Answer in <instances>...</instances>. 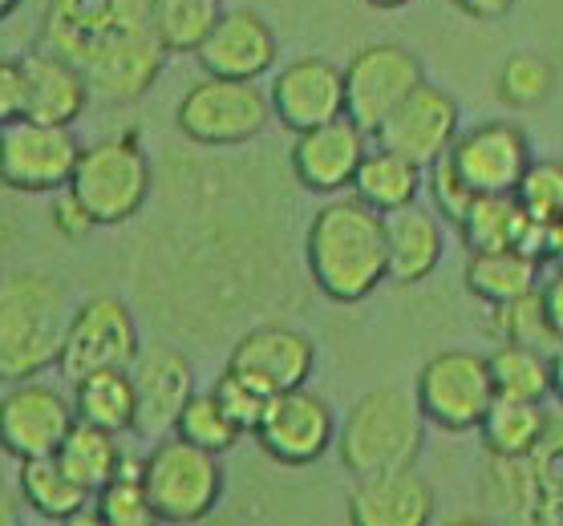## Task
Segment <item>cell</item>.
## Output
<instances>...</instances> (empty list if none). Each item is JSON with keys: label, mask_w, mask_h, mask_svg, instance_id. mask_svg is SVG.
Masks as SVG:
<instances>
[{"label": "cell", "mask_w": 563, "mask_h": 526, "mask_svg": "<svg viewBox=\"0 0 563 526\" xmlns=\"http://www.w3.org/2000/svg\"><path fill=\"white\" fill-rule=\"evenodd\" d=\"M41 45L69 57L93 98L110 105L142 102L170 57L154 37L146 0H49Z\"/></svg>", "instance_id": "cell-1"}, {"label": "cell", "mask_w": 563, "mask_h": 526, "mask_svg": "<svg viewBox=\"0 0 563 526\" xmlns=\"http://www.w3.org/2000/svg\"><path fill=\"white\" fill-rule=\"evenodd\" d=\"M305 264L333 304H361L389 280L385 215L357 194H333L308 223Z\"/></svg>", "instance_id": "cell-2"}, {"label": "cell", "mask_w": 563, "mask_h": 526, "mask_svg": "<svg viewBox=\"0 0 563 526\" xmlns=\"http://www.w3.org/2000/svg\"><path fill=\"white\" fill-rule=\"evenodd\" d=\"M74 304L49 271L0 276V381H29L57 365Z\"/></svg>", "instance_id": "cell-3"}, {"label": "cell", "mask_w": 563, "mask_h": 526, "mask_svg": "<svg viewBox=\"0 0 563 526\" xmlns=\"http://www.w3.org/2000/svg\"><path fill=\"white\" fill-rule=\"evenodd\" d=\"M426 425L418 393L369 389L349 405L336 429V458L353 478L413 470L426 449Z\"/></svg>", "instance_id": "cell-4"}, {"label": "cell", "mask_w": 563, "mask_h": 526, "mask_svg": "<svg viewBox=\"0 0 563 526\" xmlns=\"http://www.w3.org/2000/svg\"><path fill=\"white\" fill-rule=\"evenodd\" d=\"M154 187L151 158L142 150L139 134H114L93 146H81L69 191L86 203L98 227H122L139 219Z\"/></svg>", "instance_id": "cell-5"}, {"label": "cell", "mask_w": 563, "mask_h": 526, "mask_svg": "<svg viewBox=\"0 0 563 526\" xmlns=\"http://www.w3.org/2000/svg\"><path fill=\"white\" fill-rule=\"evenodd\" d=\"M142 482L154 502L158 523L187 526L211 518L223 499V466L219 454L191 446L187 437H158L142 458Z\"/></svg>", "instance_id": "cell-6"}, {"label": "cell", "mask_w": 563, "mask_h": 526, "mask_svg": "<svg viewBox=\"0 0 563 526\" xmlns=\"http://www.w3.org/2000/svg\"><path fill=\"white\" fill-rule=\"evenodd\" d=\"M268 122H276V114H272V98L268 90H260V81L216 78V74L195 81L175 110V126L183 138L207 146V150L247 146L268 130Z\"/></svg>", "instance_id": "cell-7"}, {"label": "cell", "mask_w": 563, "mask_h": 526, "mask_svg": "<svg viewBox=\"0 0 563 526\" xmlns=\"http://www.w3.org/2000/svg\"><path fill=\"white\" fill-rule=\"evenodd\" d=\"M418 405H422L426 422L446 429V434H471L483 425L495 393V377H490V360L474 348H442L426 360L418 372Z\"/></svg>", "instance_id": "cell-8"}, {"label": "cell", "mask_w": 563, "mask_h": 526, "mask_svg": "<svg viewBox=\"0 0 563 526\" xmlns=\"http://www.w3.org/2000/svg\"><path fill=\"white\" fill-rule=\"evenodd\" d=\"M81 158L74 126L16 117L0 126V187L16 194H57L69 187Z\"/></svg>", "instance_id": "cell-9"}, {"label": "cell", "mask_w": 563, "mask_h": 526, "mask_svg": "<svg viewBox=\"0 0 563 526\" xmlns=\"http://www.w3.org/2000/svg\"><path fill=\"white\" fill-rule=\"evenodd\" d=\"M142 348L139 321L126 300L118 295H90L77 304L65 328V345L57 357V369L65 381H81L102 369H130Z\"/></svg>", "instance_id": "cell-10"}, {"label": "cell", "mask_w": 563, "mask_h": 526, "mask_svg": "<svg viewBox=\"0 0 563 526\" xmlns=\"http://www.w3.org/2000/svg\"><path fill=\"white\" fill-rule=\"evenodd\" d=\"M426 81L422 57L397 41H377L349 57L345 65V114L365 134H377L385 117Z\"/></svg>", "instance_id": "cell-11"}, {"label": "cell", "mask_w": 563, "mask_h": 526, "mask_svg": "<svg viewBox=\"0 0 563 526\" xmlns=\"http://www.w3.org/2000/svg\"><path fill=\"white\" fill-rule=\"evenodd\" d=\"M74 425V398L37 377L13 381L9 393H0V454H9L13 462L53 458Z\"/></svg>", "instance_id": "cell-12"}, {"label": "cell", "mask_w": 563, "mask_h": 526, "mask_svg": "<svg viewBox=\"0 0 563 526\" xmlns=\"http://www.w3.org/2000/svg\"><path fill=\"white\" fill-rule=\"evenodd\" d=\"M336 413L333 405L312 393L308 385L284 389L268 401V410L256 425V441L272 462L312 466L336 446Z\"/></svg>", "instance_id": "cell-13"}, {"label": "cell", "mask_w": 563, "mask_h": 526, "mask_svg": "<svg viewBox=\"0 0 563 526\" xmlns=\"http://www.w3.org/2000/svg\"><path fill=\"white\" fill-rule=\"evenodd\" d=\"M446 158L474 194H511L519 191L527 167L536 163V150L519 122L483 117L474 126H462Z\"/></svg>", "instance_id": "cell-14"}, {"label": "cell", "mask_w": 563, "mask_h": 526, "mask_svg": "<svg viewBox=\"0 0 563 526\" xmlns=\"http://www.w3.org/2000/svg\"><path fill=\"white\" fill-rule=\"evenodd\" d=\"M130 377H134V393H139V422H134V434L139 437H158L175 434V422L179 413L187 410V401L195 398V365L183 348L167 345V340H154V345H142L134 365H130Z\"/></svg>", "instance_id": "cell-15"}, {"label": "cell", "mask_w": 563, "mask_h": 526, "mask_svg": "<svg viewBox=\"0 0 563 526\" xmlns=\"http://www.w3.org/2000/svg\"><path fill=\"white\" fill-rule=\"evenodd\" d=\"M272 114L284 130H312L324 126L333 117L345 114V69L333 65L320 53H305L292 57L288 65L276 69V78L268 86Z\"/></svg>", "instance_id": "cell-16"}, {"label": "cell", "mask_w": 563, "mask_h": 526, "mask_svg": "<svg viewBox=\"0 0 563 526\" xmlns=\"http://www.w3.org/2000/svg\"><path fill=\"white\" fill-rule=\"evenodd\" d=\"M369 155V134L353 122L349 114L324 122V126L300 130L292 138L288 163H292L296 182L308 194H341L353 191L361 163Z\"/></svg>", "instance_id": "cell-17"}, {"label": "cell", "mask_w": 563, "mask_h": 526, "mask_svg": "<svg viewBox=\"0 0 563 526\" xmlns=\"http://www.w3.org/2000/svg\"><path fill=\"white\" fill-rule=\"evenodd\" d=\"M462 134V110L442 86L422 81L418 90L385 117V126L373 134L377 146H389L397 155L413 158L418 167H430L450 155L454 138Z\"/></svg>", "instance_id": "cell-18"}, {"label": "cell", "mask_w": 563, "mask_h": 526, "mask_svg": "<svg viewBox=\"0 0 563 526\" xmlns=\"http://www.w3.org/2000/svg\"><path fill=\"white\" fill-rule=\"evenodd\" d=\"M228 369L244 372L247 381H256L264 393L276 398L284 389L308 385L317 369V345L292 324H256L231 345Z\"/></svg>", "instance_id": "cell-19"}, {"label": "cell", "mask_w": 563, "mask_h": 526, "mask_svg": "<svg viewBox=\"0 0 563 526\" xmlns=\"http://www.w3.org/2000/svg\"><path fill=\"white\" fill-rule=\"evenodd\" d=\"M195 57L203 65V74L260 81L268 69H276L280 45L256 9H223Z\"/></svg>", "instance_id": "cell-20"}, {"label": "cell", "mask_w": 563, "mask_h": 526, "mask_svg": "<svg viewBox=\"0 0 563 526\" xmlns=\"http://www.w3.org/2000/svg\"><path fill=\"white\" fill-rule=\"evenodd\" d=\"M434 490L418 470L357 478L349 494V523L353 526H426L434 518Z\"/></svg>", "instance_id": "cell-21"}, {"label": "cell", "mask_w": 563, "mask_h": 526, "mask_svg": "<svg viewBox=\"0 0 563 526\" xmlns=\"http://www.w3.org/2000/svg\"><path fill=\"white\" fill-rule=\"evenodd\" d=\"M446 219L434 206L410 203L385 215V239H389V280L422 283L430 280L446 256Z\"/></svg>", "instance_id": "cell-22"}, {"label": "cell", "mask_w": 563, "mask_h": 526, "mask_svg": "<svg viewBox=\"0 0 563 526\" xmlns=\"http://www.w3.org/2000/svg\"><path fill=\"white\" fill-rule=\"evenodd\" d=\"M29 74V110L25 117L33 122H49V126H74L77 117L90 105V81L69 57L53 53L41 45L37 53L25 57Z\"/></svg>", "instance_id": "cell-23"}, {"label": "cell", "mask_w": 563, "mask_h": 526, "mask_svg": "<svg viewBox=\"0 0 563 526\" xmlns=\"http://www.w3.org/2000/svg\"><path fill=\"white\" fill-rule=\"evenodd\" d=\"M16 494H21V506H29L45 523H77L93 506V494L86 486H77L57 458L21 462Z\"/></svg>", "instance_id": "cell-24"}, {"label": "cell", "mask_w": 563, "mask_h": 526, "mask_svg": "<svg viewBox=\"0 0 563 526\" xmlns=\"http://www.w3.org/2000/svg\"><path fill=\"white\" fill-rule=\"evenodd\" d=\"M543 264L536 256H527L523 247H495V251H471L462 280L471 288L474 300L483 304H507L515 295H527L539 288Z\"/></svg>", "instance_id": "cell-25"}, {"label": "cell", "mask_w": 563, "mask_h": 526, "mask_svg": "<svg viewBox=\"0 0 563 526\" xmlns=\"http://www.w3.org/2000/svg\"><path fill=\"white\" fill-rule=\"evenodd\" d=\"M422 191H426V167H418L413 158L397 155L389 146H369V155H365L357 179H353V194L365 199L369 206H377L382 215L418 203Z\"/></svg>", "instance_id": "cell-26"}, {"label": "cell", "mask_w": 563, "mask_h": 526, "mask_svg": "<svg viewBox=\"0 0 563 526\" xmlns=\"http://www.w3.org/2000/svg\"><path fill=\"white\" fill-rule=\"evenodd\" d=\"M74 410L77 422H90L110 434H134L139 422V393L130 369H102L74 381Z\"/></svg>", "instance_id": "cell-27"}, {"label": "cell", "mask_w": 563, "mask_h": 526, "mask_svg": "<svg viewBox=\"0 0 563 526\" xmlns=\"http://www.w3.org/2000/svg\"><path fill=\"white\" fill-rule=\"evenodd\" d=\"M536 219L527 215L519 194H474L466 215L459 219V235L466 251H495V247H523Z\"/></svg>", "instance_id": "cell-28"}, {"label": "cell", "mask_w": 563, "mask_h": 526, "mask_svg": "<svg viewBox=\"0 0 563 526\" xmlns=\"http://www.w3.org/2000/svg\"><path fill=\"white\" fill-rule=\"evenodd\" d=\"M548 429L551 417L543 413V401L523 398H495L483 425H478L490 458H531L539 441L548 437Z\"/></svg>", "instance_id": "cell-29"}, {"label": "cell", "mask_w": 563, "mask_h": 526, "mask_svg": "<svg viewBox=\"0 0 563 526\" xmlns=\"http://www.w3.org/2000/svg\"><path fill=\"white\" fill-rule=\"evenodd\" d=\"M53 458L65 466V474L74 478L77 486H86L90 494H98L110 478L122 474L126 449L118 446V434H110V429H98V425H90V422H77Z\"/></svg>", "instance_id": "cell-30"}, {"label": "cell", "mask_w": 563, "mask_h": 526, "mask_svg": "<svg viewBox=\"0 0 563 526\" xmlns=\"http://www.w3.org/2000/svg\"><path fill=\"white\" fill-rule=\"evenodd\" d=\"M146 9H151V29L163 41V49L170 57H183V53H199L211 25L223 13V0H146Z\"/></svg>", "instance_id": "cell-31"}, {"label": "cell", "mask_w": 563, "mask_h": 526, "mask_svg": "<svg viewBox=\"0 0 563 526\" xmlns=\"http://www.w3.org/2000/svg\"><path fill=\"white\" fill-rule=\"evenodd\" d=\"M490 377L499 398H523V401H548L551 398V352L531 345H507L490 352Z\"/></svg>", "instance_id": "cell-32"}, {"label": "cell", "mask_w": 563, "mask_h": 526, "mask_svg": "<svg viewBox=\"0 0 563 526\" xmlns=\"http://www.w3.org/2000/svg\"><path fill=\"white\" fill-rule=\"evenodd\" d=\"M490 333L507 340V345H531V348H543V352H555L563 345L555 328H551L548 312H543V295L527 292V295H515L507 304H490Z\"/></svg>", "instance_id": "cell-33"}, {"label": "cell", "mask_w": 563, "mask_h": 526, "mask_svg": "<svg viewBox=\"0 0 563 526\" xmlns=\"http://www.w3.org/2000/svg\"><path fill=\"white\" fill-rule=\"evenodd\" d=\"M93 511H98V523L106 526H154L158 514H154V502L146 494V482H142V462H126L122 474L110 478L98 494H93Z\"/></svg>", "instance_id": "cell-34"}, {"label": "cell", "mask_w": 563, "mask_h": 526, "mask_svg": "<svg viewBox=\"0 0 563 526\" xmlns=\"http://www.w3.org/2000/svg\"><path fill=\"white\" fill-rule=\"evenodd\" d=\"M175 434L187 437L191 446L223 458V454H231V449L240 446L244 429L231 422L228 413H223V405L216 401V393L207 389V393H195V398L187 401V410H183L179 422H175Z\"/></svg>", "instance_id": "cell-35"}, {"label": "cell", "mask_w": 563, "mask_h": 526, "mask_svg": "<svg viewBox=\"0 0 563 526\" xmlns=\"http://www.w3.org/2000/svg\"><path fill=\"white\" fill-rule=\"evenodd\" d=\"M495 90L511 110H536L555 90V69L539 53H511L495 74Z\"/></svg>", "instance_id": "cell-36"}, {"label": "cell", "mask_w": 563, "mask_h": 526, "mask_svg": "<svg viewBox=\"0 0 563 526\" xmlns=\"http://www.w3.org/2000/svg\"><path fill=\"white\" fill-rule=\"evenodd\" d=\"M531 470H536V511L531 518L539 523H563V429L551 425L548 437L539 441L531 454Z\"/></svg>", "instance_id": "cell-37"}, {"label": "cell", "mask_w": 563, "mask_h": 526, "mask_svg": "<svg viewBox=\"0 0 563 526\" xmlns=\"http://www.w3.org/2000/svg\"><path fill=\"white\" fill-rule=\"evenodd\" d=\"M515 194L536 223L563 219V158H536Z\"/></svg>", "instance_id": "cell-38"}, {"label": "cell", "mask_w": 563, "mask_h": 526, "mask_svg": "<svg viewBox=\"0 0 563 526\" xmlns=\"http://www.w3.org/2000/svg\"><path fill=\"white\" fill-rule=\"evenodd\" d=\"M211 393H216V401L223 405V413H228L231 422L240 425L244 434H256L260 417H264V410H268V401H272V393H264L256 381H247L244 372H235V369L219 372Z\"/></svg>", "instance_id": "cell-39"}, {"label": "cell", "mask_w": 563, "mask_h": 526, "mask_svg": "<svg viewBox=\"0 0 563 526\" xmlns=\"http://www.w3.org/2000/svg\"><path fill=\"white\" fill-rule=\"evenodd\" d=\"M426 191H430V206H434L446 223H454V227H459V219L466 215V206L474 203V191L466 187V179L454 170L450 158H438V163L426 167Z\"/></svg>", "instance_id": "cell-40"}, {"label": "cell", "mask_w": 563, "mask_h": 526, "mask_svg": "<svg viewBox=\"0 0 563 526\" xmlns=\"http://www.w3.org/2000/svg\"><path fill=\"white\" fill-rule=\"evenodd\" d=\"M49 215H53V232L62 235L65 244H86V239L98 232V219L86 211V203H81V199H77L69 187L53 194V211H49Z\"/></svg>", "instance_id": "cell-41"}, {"label": "cell", "mask_w": 563, "mask_h": 526, "mask_svg": "<svg viewBox=\"0 0 563 526\" xmlns=\"http://www.w3.org/2000/svg\"><path fill=\"white\" fill-rule=\"evenodd\" d=\"M29 110V74L25 57H0V126H9Z\"/></svg>", "instance_id": "cell-42"}, {"label": "cell", "mask_w": 563, "mask_h": 526, "mask_svg": "<svg viewBox=\"0 0 563 526\" xmlns=\"http://www.w3.org/2000/svg\"><path fill=\"white\" fill-rule=\"evenodd\" d=\"M539 295H543V312H548L551 328L563 340V268H551L548 280H539Z\"/></svg>", "instance_id": "cell-43"}, {"label": "cell", "mask_w": 563, "mask_h": 526, "mask_svg": "<svg viewBox=\"0 0 563 526\" xmlns=\"http://www.w3.org/2000/svg\"><path fill=\"white\" fill-rule=\"evenodd\" d=\"M454 9H462L474 21H499L515 9V0H450Z\"/></svg>", "instance_id": "cell-44"}, {"label": "cell", "mask_w": 563, "mask_h": 526, "mask_svg": "<svg viewBox=\"0 0 563 526\" xmlns=\"http://www.w3.org/2000/svg\"><path fill=\"white\" fill-rule=\"evenodd\" d=\"M543 264L548 268H563V219L548 223V232H543Z\"/></svg>", "instance_id": "cell-45"}, {"label": "cell", "mask_w": 563, "mask_h": 526, "mask_svg": "<svg viewBox=\"0 0 563 526\" xmlns=\"http://www.w3.org/2000/svg\"><path fill=\"white\" fill-rule=\"evenodd\" d=\"M551 398L560 401V410H563V345L551 352Z\"/></svg>", "instance_id": "cell-46"}, {"label": "cell", "mask_w": 563, "mask_h": 526, "mask_svg": "<svg viewBox=\"0 0 563 526\" xmlns=\"http://www.w3.org/2000/svg\"><path fill=\"white\" fill-rule=\"evenodd\" d=\"M16 499H21V494H16ZM16 499L4 486H0V526H13L16 523Z\"/></svg>", "instance_id": "cell-47"}, {"label": "cell", "mask_w": 563, "mask_h": 526, "mask_svg": "<svg viewBox=\"0 0 563 526\" xmlns=\"http://www.w3.org/2000/svg\"><path fill=\"white\" fill-rule=\"evenodd\" d=\"M365 4H373V9H406L413 0H365Z\"/></svg>", "instance_id": "cell-48"}, {"label": "cell", "mask_w": 563, "mask_h": 526, "mask_svg": "<svg viewBox=\"0 0 563 526\" xmlns=\"http://www.w3.org/2000/svg\"><path fill=\"white\" fill-rule=\"evenodd\" d=\"M16 4H21V0H0V21H9V16L16 13Z\"/></svg>", "instance_id": "cell-49"}]
</instances>
